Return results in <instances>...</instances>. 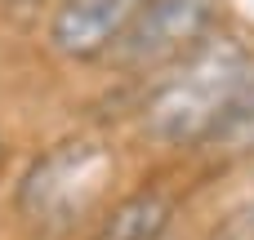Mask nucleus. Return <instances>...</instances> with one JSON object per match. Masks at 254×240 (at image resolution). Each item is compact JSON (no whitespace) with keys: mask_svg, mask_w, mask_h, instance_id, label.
Here are the masks:
<instances>
[{"mask_svg":"<svg viewBox=\"0 0 254 240\" xmlns=\"http://www.w3.org/2000/svg\"><path fill=\"white\" fill-rule=\"evenodd\" d=\"M134 165L138 160L121 134L67 116L63 125L31 138L22 165L0 192V236L85 240Z\"/></svg>","mask_w":254,"mask_h":240,"instance_id":"nucleus-1","label":"nucleus"},{"mask_svg":"<svg viewBox=\"0 0 254 240\" xmlns=\"http://www.w3.org/2000/svg\"><path fill=\"white\" fill-rule=\"evenodd\" d=\"M254 80V27L232 18L210 40L188 49L179 62L161 67L138 85L125 143L134 160L188 165L210 138L232 98Z\"/></svg>","mask_w":254,"mask_h":240,"instance_id":"nucleus-2","label":"nucleus"},{"mask_svg":"<svg viewBox=\"0 0 254 240\" xmlns=\"http://www.w3.org/2000/svg\"><path fill=\"white\" fill-rule=\"evenodd\" d=\"M205 200L210 196L188 174V165L138 160L121 192L103 205L85 240H165L192 227Z\"/></svg>","mask_w":254,"mask_h":240,"instance_id":"nucleus-3","label":"nucleus"},{"mask_svg":"<svg viewBox=\"0 0 254 240\" xmlns=\"http://www.w3.org/2000/svg\"><path fill=\"white\" fill-rule=\"evenodd\" d=\"M232 0H143L94 80H147L232 22Z\"/></svg>","mask_w":254,"mask_h":240,"instance_id":"nucleus-4","label":"nucleus"},{"mask_svg":"<svg viewBox=\"0 0 254 240\" xmlns=\"http://www.w3.org/2000/svg\"><path fill=\"white\" fill-rule=\"evenodd\" d=\"M138 4L143 0H49L31 27L40 62L58 76L94 80L134 22Z\"/></svg>","mask_w":254,"mask_h":240,"instance_id":"nucleus-5","label":"nucleus"},{"mask_svg":"<svg viewBox=\"0 0 254 240\" xmlns=\"http://www.w3.org/2000/svg\"><path fill=\"white\" fill-rule=\"evenodd\" d=\"M250 169H254V80L232 98V107L219 116L210 138L188 160V174L205 187V196L223 192L228 183L246 178Z\"/></svg>","mask_w":254,"mask_h":240,"instance_id":"nucleus-6","label":"nucleus"},{"mask_svg":"<svg viewBox=\"0 0 254 240\" xmlns=\"http://www.w3.org/2000/svg\"><path fill=\"white\" fill-rule=\"evenodd\" d=\"M196 240H254V169L214 192L196 214Z\"/></svg>","mask_w":254,"mask_h":240,"instance_id":"nucleus-7","label":"nucleus"},{"mask_svg":"<svg viewBox=\"0 0 254 240\" xmlns=\"http://www.w3.org/2000/svg\"><path fill=\"white\" fill-rule=\"evenodd\" d=\"M27 147H31V134L18 125V116H13L9 107H0V192L9 187L13 169H18L22 156H27Z\"/></svg>","mask_w":254,"mask_h":240,"instance_id":"nucleus-8","label":"nucleus"},{"mask_svg":"<svg viewBox=\"0 0 254 240\" xmlns=\"http://www.w3.org/2000/svg\"><path fill=\"white\" fill-rule=\"evenodd\" d=\"M49 9V0H0V22H13V27H36V18Z\"/></svg>","mask_w":254,"mask_h":240,"instance_id":"nucleus-9","label":"nucleus"},{"mask_svg":"<svg viewBox=\"0 0 254 240\" xmlns=\"http://www.w3.org/2000/svg\"><path fill=\"white\" fill-rule=\"evenodd\" d=\"M165 240H196V227H183V232H174V236H165Z\"/></svg>","mask_w":254,"mask_h":240,"instance_id":"nucleus-10","label":"nucleus"},{"mask_svg":"<svg viewBox=\"0 0 254 240\" xmlns=\"http://www.w3.org/2000/svg\"><path fill=\"white\" fill-rule=\"evenodd\" d=\"M0 240H4V236H0Z\"/></svg>","mask_w":254,"mask_h":240,"instance_id":"nucleus-11","label":"nucleus"}]
</instances>
